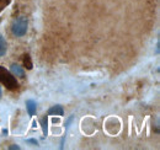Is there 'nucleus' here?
Here are the masks:
<instances>
[{"mask_svg": "<svg viewBox=\"0 0 160 150\" xmlns=\"http://www.w3.org/2000/svg\"><path fill=\"white\" fill-rule=\"evenodd\" d=\"M27 26H28L27 19L25 16H20V18L14 20V22L11 25V32L16 37H22L27 32Z\"/></svg>", "mask_w": 160, "mask_h": 150, "instance_id": "obj_1", "label": "nucleus"}, {"mask_svg": "<svg viewBox=\"0 0 160 150\" xmlns=\"http://www.w3.org/2000/svg\"><path fill=\"white\" fill-rule=\"evenodd\" d=\"M0 81L2 84H5L11 90H14V89L18 88V81L14 78V75H11L6 69H4L2 67H0Z\"/></svg>", "mask_w": 160, "mask_h": 150, "instance_id": "obj_2", "label": "nucleus"}, {"mask_svg": "<svg viewBox=\"0 0 160 150\" xmlns=\"http://www.w3.org/2000/svg\"><path fill=\"white\" fill-rule=\"evenodd\" d=\"M26 108H27V112L30 116H33L36 113V110H37V105L33 100H27L26 101Z\"/></svg>", "mask_w": 160, "mask_h": 150, "instance_id": "obj_3", "label": "nucleus"}, {"mask_svg": "<svg viewBox=\"0 0 160 150\" xmlns=\"http://www.w3.org/2000/svg\"><path fill=\"white\" fill-rule=\"evenodd\" d=\"M48 114L49 116H63L64 114L63 107L60 105H56V106H53V107H51L48 110Z\"/></svg>", "mask_w": 160, "mask_h": 150, "instance_id": "obj_4", "label": "nucleus"}, {"mask_svg": "<svg viewBox=\"0 0 160 150\" xmlns=\"http://www.w3.org/2000/svg\"><path fill=\"white\" fill-rule=\"evenodd\" d=\"M10 70H11V73H12L14 76H20V78H23V76H25L23 69L21 68L20 65H18V64H12L11 68H10Z\"/></svg>", "mask_w": 160, "mask_h": 150, "instance_id": "obj_5", "label": "nucleus"}, {"mask_svg": "<svg viewBox=\"0 0 160 150\" xmlns=\"http://www.w3.org/2000/svg\"><path fill=\"white\" fill-rule=\"evenodd\" d=\"M6 49H8V44H6V41L2 35H0V57L5 56L6 53Z\"/></svg>", "mask_w": 160, "mask_h": 150, "instance_id": "obj_6", "label": "nucleus"}, {"mask_svg": "<svg viewBox=\"0 0 160 150\" xmlns=\"http://www.w3.org/2000/svg\"><path fill=\"white\" fill-rule=\"evenodd\" d=\"M41 124H42V131H43V135L47 137L48 134V119H47V116H44L42 119H41Z\"/></svg>", "mask_w": 160, "mask_h": 150, "instance_id": "obj_7", "label": "nucleus"}, {"mask_svg": "<svg viewBox=\"0 0 160 150\" xmlns=\"http://www.w3.org/2000/svg\"><path fill=\"white\" fill-rule=\"evenodd\" d=\"M73 119H74V116H70V117L67 119V123H65V134H67V132L69 129V126H70V123L73 122Z\"/></svg>", "mask_w": 160, "mask_h": 150, "instance_id": "obj_8", "label": "nucleus"}, {"mask_svg": "<svg viewBox=\"0 0 160 150\" xmlns=\"http://www.w3.org/2000/svg\"><path fill=\"white\" fill-rule=\"evenodd\" d=\"M26 142H27V143H31V144H35V145H38V142H37L36 139H27Z\"/></svg>", "mask_w": 160, "mask_h": 150, "instance_id": "obj_9", "label": "nucleus"}, {"mask_svg": "<svg viewBox=\"0 0 160 150\" xmlns=\"http://www.w3.org/2000/svg\"><path fill=\"white\" fill-rule=\"evenodd\" d=\"M9 149H11V150H14V149H20V148H19V147H18V145H12V147H10V148H9Z\"/></svg>", "mask_w": 160, "mask_h": 150, "instance_id": "obj_10", "label": "nucleus"}, {"mask_svg": "<svg viewBox=\"0 0 160 150\" xmlns=\"http://www.w3.org/2000/svg\"><path fill=\"white\" fill-rule=\"evenodd\" d=\"M0 97H1V88H0Z\"/></svg>", "mask_w": 160, "mask_h": 150, "instance_id": "obj_11", "label": "nucleus"}]
</instances>
